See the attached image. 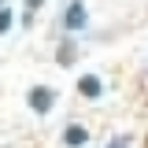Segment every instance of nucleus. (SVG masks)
Segmentation results:
<instances>
[{"mask_svg":"<svg viewBox=\"0 0 148 148\" xmlns=\"http://www.w3.org/2000/svg\"><path fill=\"white\" fill-rule=\"evenodd\" d=\"M63 141H67L71 148H82L85 141H89V130H85V126H67V130H63Z\"/></svg>","mask_w":148,"mask_h":148,"instance_id":"obj_4","label":"nucleus"},{"mask_svg":"<svg viewBox=\"0 0 148 148\" xmlns=\"http://www.w3.org/2000/svg\"><path fill=\"white\" fill-rule=\"evenodd\" d=\"M63 26H67L71 34H78V30L89 26V15H85V4H82V0H71V8H67V15H63Z\"/></svg>","mask_w":148,"mask_h":148,"instance_id":"obj_1","label":"nucleus"},{"mask_svg":"<svg viewBox=\"0 0 148 148\" xmlns=\"http://www.w3.org/2000/svg\"><path fill=\"white\" fill-rule=\"evenodd\" d=\"M52 104H56V92L52 89H45V85H34V89H30V108H34L37 115H48Z\"/></svg>","mask_w":148,"mask_h":148,"instance_id":"obj_2","label":"nucleus"},{"mask_svg":"<svg viewBox=\"0 0 148 148\" xmlns=\"http://www.w3.org/2000/svg\"><path fill=\"white\" fill-rule=\"evenodd\" d=\"M78 92H82V96H89V100H96V96L104 92V85H100V78H96V74H85V78H78Z\"/></svg>","mask_w":148,"mask_h":148,"instance_id":"obj_3","label":"nucleus"},{"mask_svg":"<svg viewBox=\"0 0 148 148\" xmlns=\"http://www.w3.org/2000/svg\"><path fill=\"white\" fill-rule=\"evenodd\" d=\"M41 4H45V0H26V11H37Z\"/></svg>","mask_w":148,"mask_h":148,"instance_id":"obj_6","label":"nucleus"},{"mask_svg":"<svg viewBox=\"0 0 148 148\" xmlns=\"http://www.w3.org/2000/svg\"><path fill=\"white\" fill-rule=\"evenodd\" d=\"M0 8H4V0H0Z\"/></svg>","mask_w":148,"mask_h":148,"instance_id":"obj_7","label":"nucleus"},{"mask_svg":"<svg viewBox=\"0 0 148 148\" xmlns=\"http://www.w3.org/2000/svg\"><path fill=\"white\" fill-rule=\"evenodd\" d=\"M8 30H11V11L0 8V34H8Z\"/></svg>","mask_w":148,"mask_h":148,"instance_id":"obj_5","label":"nucleus"}]
</instances>
